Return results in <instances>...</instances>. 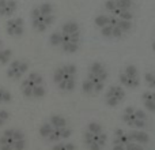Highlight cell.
Returning <instances> with one entry per match:
<instances>
[{"label": "cell", "mask_w": 155, "mask_h": 150, "mask_svg": "<svg viewBox=\"0 0 155 150\" xmlns=\"http://www.w3.org/2000/svg\"><path fill=\"white\" fill-rule=\"evenodd\" d=\"M153 101L155 102V91H154V93H153Z\"/></svg>", "instance_id": "c3c4849f"}, {"label": "cell", "mask_w": 155, "mask_h": 150, "mask_svg": "<svg viewBox=\"0 0 155 150\" xmlns=\"http://www.w3.org/2000/svg\"><path fill=\"white\" fill-rule=\"evenodd\" d=\"M52 150H67V145L64 142H57L56 145L52 148Z\"/></svg>", "instance_id": "8d00e7d4"}, {"label": "cell", "mask_w": 155, "mask_h": 150, "mask_svg": "<svg viewBox=\"0 0 155 150\" xmlns=\"http://www.w3.org/2000/svg\"><path fill=\"white\" fill-rule=\"evenodd\" d=\"M105 8H106L107 11H110V12H113V11L116 10V0H106Z\"/></svg>", "instance_id": "f1b7e54d"}, {"label": "cell", "mask_w": 155, "mask_h": 150, "mask_svg": "<svg viewBox=\"0 0 155 150\" xmlns=\"http://www.w3.org/2000/svg\"><path fill=\"white\" fill-rule=\"evenodd\" d=\"M49 43H51V45H53V46H60V44H61V36H60V32L52 33L51 37H49Z\"/></svg>", "instance_id": "9a60e30c"}, {"label": "cell", "mask_w": 155, "mask_h": 150, "mask_svg": "<svg viewBox=\"0 0 155 150\" xmlns=\"http://www.w3.org/2000/svg\"><path fill=\"white\" fill-rule=\"evenodd\" d=\"M27 71H29V63L26 60H12L8 64L5 75L12 80H19L27 74Z\"/></svg>", "instance_id": "3957f363"}, {"label": "cell", "mask_w": 155, "mask_h": 150, "mask_svg": "<svg viewBox=\"0 0 155 150\" xmlns=\"http://www.w3.org/2000/svg\"><path fill=\"white\" fill-rule=\"evenodd\" d=\"M82 90L84 91V93H93L94 91V83L91 82V80H88V79H86L84 82L82 83Z\"/></svg>", "instance_id": "44dd1931"}, {"label": "cell", "mask_w": 155, "mask_h": 150, "mask_svg": "<svg viewBox=\"0 0 155 150\" xmlns=\"http://www.w3.org/2000/svg\"><path fill=\"white\" fill-rule=\"evenodd\" d=\"M84 142H86V145H90L91 142H94V135L90 131L84 132Z\"/></svg>", "instance_id": "836d02e7"}, {"label": "cell", "mask_w": 155, "mask_h": 150, "mask_svg": "<svg viewBox=\"0 0 155 150\" xmlns=\"http://www.w3.org/2000/svg\"><path fill=\"white\" fill-rule=\"evenodd\" d=\"M118 23V19L116 16H109V25L110 26H117Z\"/></svg>", "instance_id": "b9f144b4"}, {"label": "cell", "mask_w": 155, "mask_h": 150, "mask_svg": "<svg viewBox=\"0 0 155 150\" xmlns=\"http://www.w3.org/2000/svg\"><path fill=\"white\" fill-rule=\"evenodd\" d=\"M134 115H135V118L139 119V120H144V121L147 120V115H146V112L144 111H142V109H136Z\"/></svg>", "instance_id": "83f0119b"}, {"label": "cell", "mask_w": 155, "mask_h": 150, "mask_svg": "<svg viewBox=\"0 0 155 150\" xmlns=\"http://www.w3.org/2000/svg\"><path fill=\"white\" fill-rule=\"evenodd\" d=\"M127 135H128L129 142H135V143H139V145H142V143H147L148 141H150L148 134L144 132V131H142V130H135V131H131Z\"/></svg>", "instance_id": "8992f818"}, {"label": "cell", "mask_w": 155, "mask_h": 150, "mask_svg": "<svg viewBox=\"0 0 155 150\" xmlns=\"http://www.w3.org/2000/svg\"><path fill=\"white\" fill-rule=\"evenodd\" d=\"M102 89H104V82H98L94 85V91L95 93H99V91H102Z\"/></svg>", "instance_id": "ab89813d"}, {"label": "cell", "mask_w": 155, "mask_h": 150, "mask_svg": "<svg viewBox=\"0 0 155 150\" xmlns=\"http://www.w3.org/2000/svg\"><path fill=\"white\" fill-rule=\"evenodd\" d=\"M125 150H144L142 148V145L139 143H135V142H128L125 145Z\"/></svg>", "instance_id": "4316f807"}, {"label": "cell", "mask_w": 155, "mask_h": 150, "mask_svg": "<svg viewBox=\"0 0 155 150\" xmlns=\"http://www.w3.org/2000/svg\"><path fill=\"white\" fill-rule=\"evenodd\" d=\"M142 98H143V101H148V100H153V93H151V91H144V93L142 94Z\"/></svg>", "instance_id": "74e56055"}, {"label": "cell", "mask_w": 155, "mask_h": 150, "mask_svg": "<svg viewBox=\"0 0 155 150\" xmlns=\"http://www.w3.org/2000/svg\"><path fill=\"white\" fill-rule=\"evenodd\" d=\"M113 150H125V146L124 145H116V146H113Z\"/></svg>", "instance_id": "f6af8a7d"}, {"label": "cell", "mask_w": 155, "mask_h": 150, "mask_svg": "<svg viewBox=\"0 0 155 150\" xmlns=\"http://www.w3.org/2000/svg\"><path fill=\"white\" fill-rule=\"evenodd\" d=\"M118 18L123 19V21H131V19L134 18V14H132L131 11H121Z\"/></svg>", "instance_id": "d4e9b609"}, {"label": "cell", "mask_w": 155, "mask_h": 150, "mask_svg": "<svg viewBox=\"0 0 155 150\" xmlns=\"http://www.w3.org/2000/svg\"><path fill=\"white\" fill-rule=\"evenodd\" d=\"M144 107L147 111H150V112H155V102L153 100H148V101H144Z\"/></svg>", "instance_id": "4dcf8cb0"}, {"label": "cell", "mask_w": 155, "mask_h": 150, "mask_svg": "<svg viewBox=\"0 0 155 150\" xmlns=\"http://www.w3.org/2000/svg\"><path fill=\"white\" fill-rule=\"evenodd\" d=\"M87 148H88V150H101V146L97 142H91L90 145H87Z\"/></svg>", "instance_id": "60d3db41"}, {"label": "cell", "mask_w": 155, "mask_h": 150, "mask_svg": "<svg viewBox=\"0 0 155 150\" xmlns=\"http://www.w3.org/2000/svg\"><path fill=\"white\" fill-rule=\"evenodd\" d=\"M153 49H154V51H155V41H154V43H153Z\"/></svg>", "instance_id": "f907efd6"}, {"label": "cell", "mask_w": 155, "mask_h": 150, "mask_svg": "<svg viewBox=\"0 0 155 150\" xmlns=\"http://www.w3.org/2000/svg\"><path fill=\"white\" fill-rule=\"evenodd\" d=\"M2 48H3V41L0 40V49H2Z\"/></svg>", "instance_id": "681fc988"}, {"label": "cell", "mask_w": 155, "mask_h": 150, "mask_svg": "<svg viewBox=\"0 0 155 150\" xmlns=\"http://www.w3.org/2000/svg\"><path fill=\"white\" fill-rule=\"evenodd\" d=\"M120 82L123 83L124 86H127V87H137V86L140 85V80H139V77L136 78H128L125 75V73H121L120 74Z\"/></svg>", "instance_id": "52a82bcc"}, {"label": "cell", "mask_w": 155, "mask_h": 150, "mask_svg": "<svg viewBox=\"0 0 155 150\" xmlns=\"http://www.w3.org/2000/svg\"><path fill=\"white\" fill-rule=\"evenodd\" d=\"M61 49L65 52V53H75L76 51H79V45H78V44L68 43V44L61 45Z\"/></svg>", "instance_id": "2e32d148"}, {"label": "cell", "mask_w": 155, "mask_h": 150, "mask_svg": "<svg viewBox=\"0 0 155 150\" xmlns=\"http://www.w3.org/2000/svg\"><path fill=\"white\" fill-rule=\"evenodd\" d=\"M48 121L54 128H64V127H67V120L60 115H52Z\"/></svg>", "instance_id": "9c48e42d"}, {"label": "cell", "mask_w": 155, "mask_h": 150, "mask_svg": "<svg viewBox=\"0 0 155 150\" xmlns=\"http://www.w3.org/2000/svg\"><path fill=\"white\" fill-rule=\"evenodd\" d=\"M64 71L67 74H71V75H76V66L75 64H65L63 66Z\"/></svg>", "instance_id": "484cf974"}, {"label": "cell", "mask_w": 155, "mask_h": 150, "mask_svg": "<svg viewBox=\"0 0 155 150\" xmlns=\"http://www.w3.org/2000/svg\"><path fill=\"white\" fill-rule=\"evenodd\" d=\"M95 25L98 27H104V26H106V25H109V16L104 15V14L95 16Z\"/></svg>", "instance_id": "d6986e66"}, {"label": "cell", "mask_w": 155, "mask_h": 150, "mask_svg": "<svg viewBox=\"0 0 155 150\" xmlns=\"http://www.w3.org/2000/svg\"><path fill=\"white\" fill-rule=\"evenodd\" d=\"M101 70H102V64H101V63H98V62H94L93 64L90 66V68H88V73H91V74L97 75V74H98Z\"/></svg>", "instance_id": "603a6c76"}, {"label": "cell", "mask_w": 155, "mask_h": 150, "mask_svg": "<svg viewBox=\"0 0 155 150\" xmlns=\"http://www.w3.org/2000/svg\"><path fill=\"white\" fill-rule=\"evenodd\" d=\"M144 79H146V82L150 85L151 82H154V80H155V77H154V74H150V73H148V74L144 75Z\"/></svg>", "instance_id": "f35d334b"}, {"label": "cell", "mask_w": 155, "mask_h": 150, "mask_svg": "<svg viewBox=\"0 0 155 150\" xmlns=\"http://www.w3.org/2000/svg\"><path fill=\"white\" fill-rule=\"evenodd\" d=\"M97 78H98L99 82H105V80L107 79V73H106V70H105L104 67H102V70L97 74Z\"/></svg>", "instance_id": "f546056e"}, {"label": "cell", "mask_w": 155, "mask_h": 150, "mask_svg": "<svg viewBox=\"0 0 155 150\" xmlns=\"http://www.w3.org/2000/svg\"><path fill=\"white\" fill-rule=\"evenodd\" d=\"M118 100L116 98V97H110V98H106V104L109 105L110 108H114V107H117V104H118Z\"/></svg>", "instance_id": "1f68e13d"}, {"label": "cell", "mask_w": 155, "mask_h": 150, "mask_svg": "<svg viewBox=\"0 0 155 150\" xmlns=\"http://www.w3.org/2000/svg\"><path fill=\"white\" fill-rule=\"evenodd\" d=\"M12 101V93L5 87L0 86V104H8Z\"/></svg>", "instance_id": "8fae6325"}, {"label": "cell", "mask_w": 155, "mask_h": 150, "mask_svg": "<svg viewBox=\"0 0 155 150\" xmlns=\"http://www.w3.org/2000/svg\"><path fill=\"white\" fill-rule=\"evenodd\" d=\"M132 5V0H116V8L120 11H129Z\"/></svg>", "instance_id": "7c38bea8"}, {"label": "cell", "mask_w": 155, "mask_h": 150, "mask_svg": "<svg viewBox=\"0 0 155 150\" xmlns=\"http://www.w3.org/2000/svg\"><path fill=\"white\" fill-rule=\"evenodd\" d=\"M123 36V32L118 26H113V30H112V37H116V38H120Z\"/></svg>", "instance_id": "d6a6232c"}, {"label": "cell", "mask_w": 155, "mask_h": 150, "mask_svg": "<svg viewBox=\"0 0 155 150\" xmlns=\"http://www.w3.org/2000/svg\"><path fill=\"white\" fill-rule=\"evenodd\" d=\"M12 62V51L10 48L0 49V66H7Z\"/></svg>", "instance_id": "ba28073f"}, {"label": "cell", "mask_w": 155, "mask_h": 150, "mask_svg": "<svg viewBox=\"0 0 155 150\" xmlns=\"http://www.w3.org/2000/svg\"><path fill=\"white\" fill-rule=\"evenodd\" d=\"M124 73H125L127 77L132 79V78H136V77H137V68L135 67L134 64H129L128 67L125 68V71H124Z\"/></svg>", "instance_id": "ffe728a7"}, {"label": "cell", "mask_w": 155, "mask_h": 150, "mask_svg": "<svg viewBox=\"0 0 155 150\" xmlns=\"http://www.w3.org/2000/svg\"><path fill=\"white\" fill-rule=\"evenodd\" d=\"M154 77H155V71H154Z\"/></svg>", "instance_id": "816d5d0a"}, {"label": "cell", "mask_w": 155, "mask_h": 150, "mask_svg": "<svg viewBox=\"0 0 155 150\" xmlns=\"http://www.w3.org/2000/svg\"><path fill=\"white\" fill-rule=\"evenodd\" d=\"M87 131H90L93 135H99V134H102V126L99 123L91 121V123L87 126Z\"/></svg>", "instance_id": "4fadbf2b"}, {"label": "cell", "mask_w": 155, "mask_h": 150, "mask_svg": "<svg viewBox=\"0 0 155 150\" xmlns=\"http://www.w3.org/2000/svg\"><path fill=\"white\" fill-rule=\"evenodd\" d=\"M21 91L26 98H42L46 94L45 80L40 73H27L21 80Z\"/></svg>", "instance_id": "6da1fadb"}, {"label": "cell", "mask_w": 155, "mask_h": 150, "mask_svg": "<svg viewBox=\"0 0 155 150\" xmlns=\"http://www.w3.org/2000/svg\"><path fill=\"white\" fill-rule=\"evenodd\" d=\"M26 135L19 128H7L0 135V150H25Z\"/></svg>", "instance_id": "7a4b0ae2"}, {"label": "cell", "mask_w": 155, "mask_h": 150, "mask_svg": "<svg viewBox=\"0 0 155 150\" xmlns=\"http://www.w3.org/2000/svg\"><path fill=\"white\" fill-rule=\"evenodd\" d=\"M18 10L16 0H0V16L11 18Z\"/></svg>", "instance_id": "5b68a950"}, {"label": "cell", "mask_w": 155, "mask_h": 150, "mask_svg": "<svg viewBox=\"0 0 155 150\" xmlns=\"http://www.w3.org/2000/svg\"><path fill=\"white\" fill-rule=\"evenodd\" d=\"M117 26L121 29L123 33H128L132 29V22L131 21H123V19H118Z\"/></svg>", "instance_id": "ac0fdd59"}, {"label": "cell", "mask_w": 155, "mask_h": 150, "mask_svg": "<svg viewBox=\"0 0 155 150\" xmlns=\"http://www.w3.org/2000/svg\"><path fill=\"white\" fill-rule=\"evenodd\" d=\"M112 30H113V26H110V25H106V26L101 27V34L104 36V37H112Z\"/></svg>", "instance_id": "cb8c5ba5"}, {"label": "cell", "mask_w": 155, "mask_h": 150, "mask_svg": "<svg viewBox=\"0 0 155 150\" xmlns=\"http://www.w3.org/2000/svg\"><path fill=\"white\" fill-rule=\"evenodd\" d=\"M124 113H127V115H134V113H135V108L128 107L125 111H124Z\"/></svg>", "instance_id": "7bdbcfd3"}, {"label": "cell", "mask_w": 155, "mask_h": 150, "mask_svg": "<svg viewBox=\"0 0 155 150\" xmlns=\"http://www.w3.org/2000/svg\"><path fill=\"white\" fill-rule=\"evenodd\" d=\"M5 33L10 37H21L25 33L23 18H8L5 22Z\"/></svg>", "instance_id": "277c9868"}, {"label": "cell", "mask_w": 155, "mask_h": 150, "mask_svg": "<svg viewBox=\"0 0 155 150\" xmlns=\"http://www.w3.org/2000/svg\"><path fill=\"white\" fill-rule=\"evenodd\" d=\"M117 87H118V86H110L109 90L106 91V98H110V97H114L116 91H117Z\"/></svg>", "instance_id": "d590c367"}, {"label": "cell", "mask_w": 155, "mask_h": 150, "mask_svg": "<svg viewBox=\"0 0 155 150\" xmlns=\"http://www.w3.org/2000/svg\"><path fill=\"white\" fill-rule=\"evenodd\" d=\"M38 8H40V12L42 15H52L53 14V5L51 3H42L38 5Z\"/></svg>", "instance_id": "5bb4252c"}, {"label": "cell", "mask_w": 155, "mask_h": 150, "mask_svg": "<svg viewBox=\"0 0 155 150\" xmlns=\"http://www.w3.org/2000/svg\"><path fill=\"white\" fill-rule=\"evenodd\" d=\"M11 118V113L4 108H0V127H3Z\"/></svg>", "instance_id": "e0dca14e"}, {"label": "cell", "mask_w": 155, "mask_h": 150, "mask_svg": "<svg viewBox=\"0 0 155 150\" xmlns=\"http://www.w3.org/2000/svg\"><path fill=\"white\" fill-rule=\"evenodd\" d=\"M106 134L105 132H102V134H99V135H94V142H97L99 146H104L105 143H106Z\"/></svg>", "instance_id": "7402d4cb"}, {"label": "cell", "mask_w": 155, "mask_h": 150, "mask_svg": "<svg viewBox=\"0 0 155 150\" xmlns=\"http://www.w3.org/2000/svg\"><path fill=\"white\" fill-rule=\"evenodd\" d=\"M60 32L67 33V34H72V33L79 32V25H78L76 22H74V21L65 22V23L61 26V30H60Z\"/></svg>", "instance_id": "30bf717a"}, {"label": "cell", "mask_w": 155, "mask_h": 150, "mask_svg": "<svg viewBox=\"0 0 155 150\" xmlns=\"http://www.w3.org/2000/svg\"><path fill=\"white\" fill-rule=\"evenodd\" d=\"M134 127H136V128H139V130H143L146 127V121L144 120H139V119H135Z\"/></svg>", "instance_id": "e575fe53"}, {"label": "cell", "mask_w": 155, "mask_h": 150, "mask_svg": "<svg viewBox=\"0 0 155 150\" xmlns=\"http://www.w3.org/2000/svg\"><path fill=\"white\" fill-rule=\"evenodd\" d=\"M116 145H121V142H120V138H117V137H114V138H113V146H116Z\"/></svg>", "instance_id": "bcb514c9"}, {"label": "cell", "mask_w": 155, "mask_h": 150, "mask_svg": "<svg viewBox=\"0 0 155 150\" xmlns=\"http://www.w3.org/2000/svg\"><path fill=\"white\" fill-rule=\"evenodd\" d=\"M150 86H151V87H154V89H155V80H154V82H151V83H150Z\"/></svg>", "instance_id": "7dc6e473"}, {"label": "cell", "mask_w": 155, "mask_h": 150, "mask_svg": "<svg viewBox=\"0 0 155 150\" xmlns=\"http://www.w3.org/2000/svg\"><path fill=\"white\" fill-rule=\"evenodd\" d=\"M114 135H116V137H123V135H124V131H123V130H120V128H117V130H116V131H114Z\"/></svg>", "instance_id": "ee69618b"}]
</instances>
